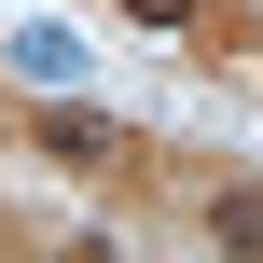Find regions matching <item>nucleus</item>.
Masks as SVG:
<instances>
[{"mask_svg":"<svg viewBox=\"0 0 263 263\" xmlns=\"http://www.w3.org/2000/svg\"><path fill=\"white\" fill-rule=\"evenodd\" d=\"M42 139H55V166H111V125H83V111H55Z\"/></svg>","mask_w":263,"mask_h":263,"instance_id":"f257e3e1","label":"nucleus"}]
</instances>
